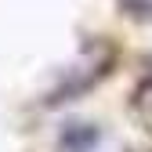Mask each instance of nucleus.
Returning a JSON list of instances; mask_svg holds the SVG:
<instances>
[{"mask_svg":"<svg viewBox=\"0 0 152 152\" xmlns=\"http://www.w3.org/2000/svg\"><path fill=\"white\" fill-rule=\"evenodd\" d=\"M123 7H130L134 15H145V18H152V0H120Z\"/></svg>","mask_w":152,"mask_h":152,"instance_id":"nucleus-1","label":"nucleus"}]
</instances>
